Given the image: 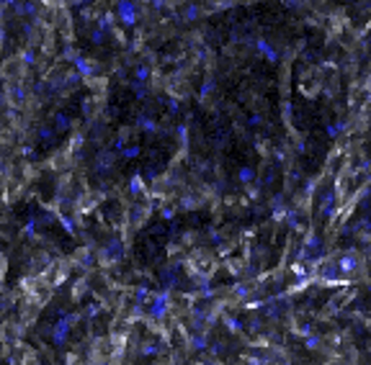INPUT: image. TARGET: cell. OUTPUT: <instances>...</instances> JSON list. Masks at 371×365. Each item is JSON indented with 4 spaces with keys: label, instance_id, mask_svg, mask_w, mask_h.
<instances>
[{
    "label": "cell",
    "instance_id": "cell-8",
    "mask_svg": "<svg viewBox=\"0 0 371 365\" xmlns=\"http://www.w3.org/2000/svg\"><path fill=\"white\" fill-rule=\"evenodd\" d=\"M147 75H150V72H147V67H139V70H137V83H144Z\"/></svg>",
    "mask_w": 371,
    "mask_h": 365
},
{
    "label": "cell",
    "instance_id": "cell-9",
    "mask_svg": "<svg viewBox=\"0 0 371 365\" xmlns=\"http://www.w3.org/2000/svg\"><path fill=\"white\" fill-rule=\"evenodd\" d=\"M227 327H230L232 332H240V327H243V324H240V322H235V319H227Z\"/></svg>",
    "mask_w": 371,
    "mask_h": 365
},
{
    "label": "cell",
    "instance_id": "cell-4",
    "mask_svg": "<svg viewBox=\"0 0 371 365\" xmlns=\"http://www.w3.org/2000/svg\"><path fill=\"white\" fill-rule=\"evenodd\" d=\"M340 268H343V270H353L356 268V257L353 255H346L343 260H340Z\"/></svg>",
    "mask_w": 371,
    "mask_h": 365
},
{
    "label": "cell",
    "instance_id": "cell-3",
    "mask_svg": "<svg viewBox=\"0 0 371 365\" xmlns=\"http://www.w3.org/2000/svg\"><path fill=\"white\" fill-rule=\"evenodd\" d=\"M70 129V116L67 113H57L54 116V131H67Z\"/></svg>",
    "mask_w": 371,
    "mask_h": 365
},
{
    "label": "cell",
    "instance_id": "cell-7",
    "mask_svg": "<svg viewBox=\"0 0 371 365\" xmlns=\"http://www.w3.org/2000/svg\"><path fill=\"white\" fill-rule=\"evenodd\" d=\"M139 126H144L147 131H157V124H152L150 118H139Z\"/></svg>",
    "mask_w": 371,
    "mask_h": 365
},
{
    "label": "cell",
    "instance_id": "cell-10",
    "mask_svg": "<svg viewBox=\"0 0 371 365\" xmlns=\"http://www.w3.org/2000/svg\"><path fill=\"white\" fill-rule=\"evenodd\" d=\"M250 178H253V170H243V173H240V180H243V182H247Z\"/></svg>",
    "mask_w": 371,
    "mask_h": 365
},
{
    "label": "cell",
    "instance_id": "cell-6",
    "mask_svg": "<svg viewBox=\"0 0 371 365\" xmlns=\"http://www.w3.org/2000/svg\"><path fill=\"white\" fill-rule=\"evenodd\" d=\"M129 190H131V193H139V190H142V178H139V175H134V178H131V185H129Z\"/></svg>",
    "mask_w": 371,
    "mask_h": 365
},
{
    "label": "cell",
    "instance_id": "cell-2",
    "mask_svg": "<svg viewBox=\"0 0 371 365\" xmlns=\"http://www.w3.org/2000/svg\"><path fill=\"white\" fill-rule=\"evenodd\" d=\"M165 303H168V296H165V293L155 296V298H152V306H150V314H152L155 319H162V316H165V311H168Z\"/></svg>",
    "mask_w": 371,
    "mask_h": 365
},
{
    "label": "cell",
    "instance_id": "cell-5",
    "mask_svg": "<svg viewBox=\"0 0 371 365\" xmlns=\"http://www.w3.org/2000/svg\"><path fill=\"white\" fill-rule=\"evenodd\" d=\"M122 155L126 157V160H131V157H139V147L134 144V147H124L122 149Z\"/></svg>",
    "mask_w": 371,
    "mask_h": 365
},
{
    "label": "cell",
    "instance_id": "cell-11",
    "mask_svg": "<svg viewBox=\"0 0 371 365\" xmlns=\"http://www.w3.org/2000/svg\"><path fill=\"white\" fill-rule=\"evenodd\" d=\"M194 16H196V8H194V5H191V8L186 10V18H194Z\"/></svg>",
    "mask_w": 371,
    "mask_h": 365
},
{
    "label": "cell",
    "instance_id": "cell-1",
    "mask_svg": "<svg viewBox=\"0 0 371 365\" xmlns=\"http://www.w3.org/2000/svg\"><path fill=\"white\" fill-rule=\"evenodd\" d=\"M119 16H122V21L126 26H131L137 21V10H134V3L131 0H119Z\"/></svg>",
    "mask_w": 371,
    "mask_h": 365
}]
</instances>
